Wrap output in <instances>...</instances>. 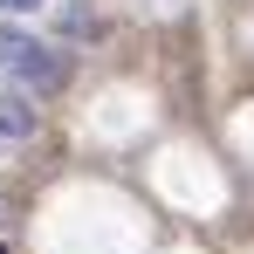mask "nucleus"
I'll return each instance as SVG.
<instances>
[{"label": "nucleus", "mask_w": 254, "mask_h": 254, "mask_svg": "<svg viewBox=\"0 0 254 254\" xmlns=\"http://www.w3.org/2000/svg\"><path fill=\"white\" fill-rule=\"evenodd\" d=\"M0 55H7V69H14V83L28 89H62V76H69V62L55 55L48 42H28V35H0Z\"/></svg>", "instance_id": "obj_1"}, {"label": "nucleus", "mask_w": 254, "mask_h": 254, "mask_svg": "<svg viewBox=\"0 0 254 254\" xmlns=\"http://www.w3.org/2000/svg\"><path fill=\"white\" fill-rule=\"evenodd\" d=\"M0 137H35V110L14 89H0Z\"/></svg>", "instance_id": "obj_2"}, {"label": "nucleus", "mask_w": 254, "mask_h": 254, "mask_svg": "<svg viewBox=\"0 0 254 254\" xmlns=\"http://www.w3.org/2000/svg\"><path fill=\"white\" fill-rule=\"evenodd\" d=\"M0 7H14V14H35V7H48V0H0Z\"/></svg>", "instance_id": "obj_3"}, {"label": "nucleus", "mask_w": 254, "mask_h": 254, "mask_svg": "<svg viewBox=\"0 0 254 254\" xmlns=\"http://www.w3.org/2000/svg\"><path fill=\"white\" fill-rule=\"evenodd\" d=\"M0 254H7V248H0Z\"/></svg>", "instance_id": "obj_4"}]
</instances>
